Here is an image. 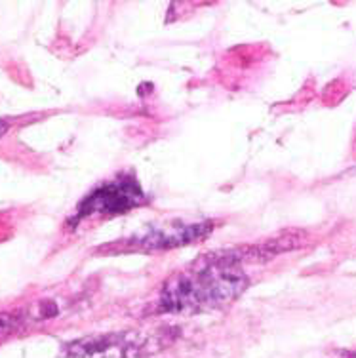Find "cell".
Here are the masks:
<instances>
[{
  "label": "cell",
  "instance_id": "5",
  "mask_svg": "<svg viewBox=\"0 0 356 358\" xmlns=\"http://www.w3.org/2000/svg\"><path fill=\"white\" fill-rule=\"evenodd\" d=\"M17 328H20V318L14 317V315L0 313V341L6 339L8 336H12Z\"/></svg>",
  "mask_w": 356,
  "mask_h": 358
},
{
  "label": "cell",
  "instance_id": "4",
  "mask_svg": "<svg viewBox=\"0 0 356 358\" xmlns=\"http://www.w3.org/2000/svg\"><path fill=\"white\" fill-rule=\"evenodd\" d=\"M69 358H131L130 341L122 336H101V338L80 339L71 343Z\"/></svg>",
  "mask_w": 356,
  "mask_h": 358
},
{
  "label": "cell",
  "instance_id": "7",
  "mask_svg": "<svg viewBox=\"0 0 356 358\" xmlns=\"http://www.w3.org/2000/svg\"><path fill=\"white\" fill-rule=\"evenodd\" d=\"M353 358H356V357H353Z\"/></svg>",
  "mask_w": 356,
  "mask_h": 358
},
{
  "label": "cell",
  "instance_id": "6",
  "mask_svg": "<svg viewBox=\"0 0 356 358\" xmlns=\"http://www.w3.org/2000/svg\"><path fill=\"white\" fill-rule=\"evenodd\" d=\"M8 130H10V122H6V120H0V138L6 134Z\"/></svg>",
  "mask_w": 356,
  "mask_h": 358
},
{
  "label": "cell",
  "instance_id": "3",
  "mask_svg": "<svg viewBox=\"0 0 356 358\" xmlns=\"http://www.w3.org/2000/svg\"><path fill=\"white\" fill-rule=\"evenodd\" d=\"M212 233V223H171V225H160L149 231L131 236V250H170L176 246H185L191 242H199Z\"/></svg>",
  "mask_w": 356,
  "mask_h": 358
},
{
  "label": "cell",
  "instance_id": "1",
  "mask_svg": "<svg viewBox=\"0 0 356 358\" xmlns=\"http://www.w3.org/2000/svg\"><path fill=\"white\" fill-rule=\"evenodd\" d=\"M248 288V276L234 255H206L181 271L162 289L160 309L166 313H199L233 303Z\"/></svg>",
  "mask_w": 356,
  "mask_h": 358
},
{
  "label": "cell",
  "instance_id": "2",
  "mask_svg": "<svg viewBox=\"0 0 356 358\" xmlns=\"http://www.w3.org/2000/svg\"><path fill=\"white\" fill-rule=\"evenodd\" d=\"M147 202H149V199L139 185V181L131 173H124L113 181H105L99 187H96L78 204L71 223L75 227L83 221L126 214L134 208L143 206Z\"/></svg>",
  "mask_w": 356,
  "mask_h": 358
}]
</instances>
